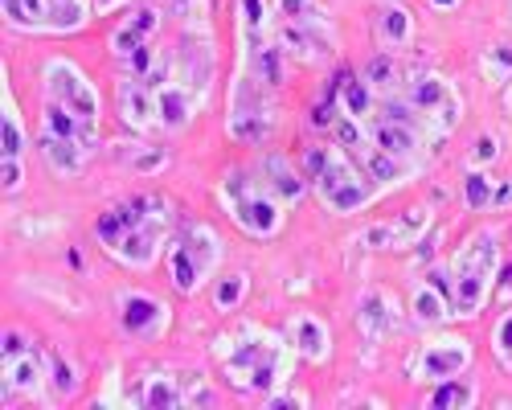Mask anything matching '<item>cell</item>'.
I'll return each mask as SVG.
<instances>
[{
    "label": "cell",
    "instance_id": "obj_1",
    "mask_svg": "<svg viewBox=\"0 0 512 410\" xmlns=\"http://www.w3.org/2000/svg\"><path fill=\"white\" fill-rule=\"evenodd\" d=\"M500 275V234L496 230H480L472 242H463V251L451 267V283H455V296H451V316L472 320L488 292H492V279Z\"/></svg>",
    "mask_w": 512,
    "mask_h": 410
},
{
    "label": "cell",
    "instance_id": "obj_2",
    "mask_svg": "<svg viewBox=\"0 0 512 410\" xmlns=\"http://www.w3.org/2000/svg\"><path fill=\"white\" fill-rule=\"evenodd\" d=\"M226 378L238 390H259L271 394L287 378V349L279 337H267L259 328H246L234 353L226 357Z\"/></svg>",
    "mask_w": 512,
    "mask_h": 410
},
{
    "label": "cell",
    "instance_id": "obj_3",
    "mask_svg": "<svg viewBox=\"0 0 512 410\" xmlns=\"http://www.w3.org/2000/svg\"><path fill=\"white\" fill-rule=\"evenodd\" d=\"M304 173H308V181H316V193L336 214H357L373 197L365 177L349 164V156H340L336 148H312L304 156Z\"/></svg>",
    "mask_w": 512,
    "mask_h": 410
},
{
    "label": "cell",
    "instance_id": "obj_4",
    "mask_svg": "<svg viewBox=\"0 0 512 410\" xmlns=\"http://www.w3.org/2000/svg\"><path fill=\"white\" fill-rule=\"evenodd\" d=\"M226 197H230V218H234L246 234L271 238V234L283 226V201H279L267 185H254L246 173H234V177H230Z\"/></svg>",
    "mask_w": 512,
    "mask_h": 410
},
{
    "label": "cell",
    "instance_id": "obj_5",
    "mask_svg": "<svg viewBox=\"0 0 512 410\" xmlns=\"http://www.w3.org/2000/svg\"><path fill=\"white\" fill-rule=\"evenodd\" d=\"M218 259H222V242H218V234H213L209 226H193L189 238L173 242V251H168V275H173L177 292L193 296L197 287L213 275Z\"/></svg>",
    "mask_w": 512,
    "mask_h": 410
},
{
    "label": "cell",
    "instance_id": "obj_6",
    "mask_svg": "<svg viewBox=\"0 0 512 410\" xmlns=\"http://www.w3.org/2000/svg\"><path fill=\"white\" fill-rule=\"evenodd\" d=\"M406 103L422 115L426 128L439 132V136H447V132L455 128V123H459V111H463L459 91L451 87L447 78H439V74L410 78V87H406Z\"/></svg>",
    "mask_w": 512,
    "mask_h": 410
},
{
    "label": "cell",
    "instance_id": "obj_7",
    "mask_svg": "<svg viewBox=\"0 0 512 410\" xmlns=\"http://www.w3.org/2000/svg\"><path fill=\"white\" fill-rule=\"evenodd\" d=\"M46 99L66 103L78 119H87L91 128H99V95H95V87L78 66L62 62V58L46 62Z\"/></svg>",
    "mask_w": 512,
    "mask_h": 410
},
{
    "label": "cell",
    "instance_id": "obj_8",
    "mask_svg": "<svg viewBox=\"0 0 512 410\" xmlns=\"http://www.w3.org/2000/svg\"><path fill=\"white\" fill-rule=\"evenodd\" d=\"M168 226H173V205H160V210L152 218H144L140 226L127 230L115 246H111V255L123 263V267H152L156 255H160V246H164V234Z\"/></svg>",
    "mask_w": 512,
    "mask_h": 410
},
{
    "label": "cell",
    "instance_id": "obj_9",
    "mask_svg": "<svg viewBox=\"0 0 512 410\" xmlns=\"http://www.w3.org/2000/svg\"><path fill=\"white\" fill-rule=\"evenodd\" d=\"M467 365H472V345L459 337H443L422 345V353L414 357V382H447L459 378Z\"/></svg>",
    "mask_w": 512,
    "mask_h": 410
},
{
    "label": "cell",
    "instance_id": "obj_10",
    "mask_svg": "<svg viewBox=\"0 0 512 410\" xmlns=\"http://www.w3.org/2000/svg\"><path fill=\"white\" fill-rule=\"evenodd\" d=\"M271 128H275V115L263 107V99H259V78H242L238 87H234V119H230V132L238 136V140H263V136H271Z\"/></svg>",
    "mask_w": 512,
    "mask_h": 410
},
{
    "label": "cell",
    "instance_id": "obj_11",
    "mask_svg": "<svg viewBox=\"0 0 512 410\" xmlns=\"http://www.w3.org/2000/svg\"><path fill=\"white\" fill-rule=\"evenodd\" d=\"M160 205H168L164 197H156V193H140V197H127L123 205H115V210H107V214H99V222H95V238L107 246V251H111V246L127 234V230H132V226H140L144 218H152L156 210H160Z\"/></svg>",
    "mask_w": 512,
    "mask_h": 410
},
{
    "label": "cell",
    "instance_id": "obj_12",
    "mask_svg": "<svg viewBox=\"0 0 512 410\" xmlns=\"http://www.w3.org/2000/svg\"><path fill=\"white\" fill-rule=\"evenodd\" d=\"M197 103H201V99H197L193 87H185L181 78H168L164 87L156 91V128H164V132H181V128H189Z\"/></svg>",
    "mask_w": 512,
    "mask_h": 410
},
{
    "label": "cell",
    "instance_id": "obj_13",
    "mask_svg": "<svg viewBox=\"0 0 512 410\" xmlns=\"http://www.w3.org/2000/svg\"><path fill=\"white\" fill-rule=\"evenodd\" d=\"M123 328L132 337H140V341H156L164 328H168V308L156 300V296H148V292H132V296H123Z\"/></svg>",
    "mask_w": 512,
    "mask_h": 410
},
{
    "label": "cell",
    "instance_id": "obj_14",
    "mask_svg": "<svg viewBox=\"0 0 512 410\" xmlns=\"http://www.w3.org/2000/svg\"><path fill=\"white\" fill-rule=\"evenodd\" d=\"M279 46L295 58H324L332 46V33L320 17L308 21H279Z\"/></svg>",
    "mask_w": 512,
    "mask_h": 410
},
{
    "label": "cell",
    "instance_id": "obj_15",
    "mask_svg": "<svg viewBox=\"0 0 512 410\" xmlns=\"http://www.w3.org/2000/svg\"><path fill=\"white\" fill-rule=\"evenodd\" d=\"M119 111L132 128H140V132L152 128L156 123V87H148V82L136 78V74H127L119 82Z\"/></svg>",
    "mask_w": 512,
    "mask_h": 410
},
{
    "label": "cell",
    "instance_id": "obj_16",
    "mask_svg": "<svg viewBox=\"0 0 512 410\" xmlns=\"http://www.w3.org/2000/svg\"><path fill=\"white\" fill-rule=\"evenodd\" d=\"M369 140H373L381 152H390V156H398V160H410V156L418 152V144H422V132L410 128V123H402V119L377 115V119L369 123Z\"/></svg>",
    "mask_w": 512,
    "mask_h": 410
},
{
    "label": "cell",
    "instance_id": "obj_17",
    "mask_svg": "<svg viewBox=\"0 0 512 410\" xmlns=\"http://www.w3.org/2000/svg\"><path fill=\"white\" fill-rule=\"evenodd\" d=\"M160 29V13L152 9V5H144V9H136L132 17H127L115 33H111V54L123 62L127 54H136L140 46H148L152 41V33Z\"/></svg>",
    "mask_w": 512,
    "mask_h": 410
},
{
    "label": "cell",
    "instance_id": "obj_18",
    "mask_svg": "<svg viewBox=\"0 0 512 410\" xmlns=\"http://www.w3.org/2000/svg\"><path fill=\"white\" fill-rule=\"evenodd\" d=\"M426 230V210H410L406 218L398 222H381L373 230H365V246H373V251H402V246H410L418 234Z\"/></svg>",
    "mask_w": 512,
    "mask_h": 410
},
{
    "label": "cell",
    "instance_id": "obj_19",
    "mask_svg": "<svg viewBox=\"0 0 512 410\" xmlns=\"http://www.w3.org/2000/svg\"><path fill=\"white\" fill-rule=\"evenodd\" d=\"M41 132L78 140V144H87L91 152H95V136H99V128H91L87 119H78V115H74L66 103H58V99H46V107H41Z\"/></svg>",
    "mask_w": 512,
    "mask_h": 410
},
{
    "label": "cell",
    "instance_id": "obj_20",
    "mask_svg": "<svg viewBox=\"0 0 512 410\" xmlns=\"http://www.w3.org/2000/svg\"><path fill=\"white\" fill-rule=\"evenodd\" d=\"M46 365H50V357H46V353H37V349H29V353L5 361V394H9V390L37 394L41 382H46Z\"/></svg>",
    "mask_w": 512,
    "mask_h": 410
},
{
    "label": "cell",
    "instance_id": "obj_21",
    "mask_svg": "<svg viewBox=\"0 0 512 410\" xmlns=\"http://www.w3.org/2000/svg\"><path fill=\"white\" fill-rule=\"evenodd\" d=\"M41 152H46V160L54 164V173H58V177H74V173H82V164H87V156H91L87 144L66 140V136H50V132H41Z\"/></svg>",
    "mask_w": 512,
    "mask_h": 410
},
{
    "label": "cell",
    "instance_id": "obj_22",
    "mask_svg": "<svg viewBox=\"0 0 512 410\" xmlns=\"http://www.w3.org/2000/svg\"><path fill=\"white\" fill-rule=\"evenodd\" d=\"M263 173H267V189L283 201V205H291V201H300L304 193H308V181H304V173H295L291 164L283 160V156H267L263 160Z\"/></svg>",
    "mask_w": 512,
    "mask_h": 410
},
{
    "label": "cell",
    "instance_id": "obj_23",
    "mask_svg": "<svg viewBox=\"0 0 512 410\" xmlns=\"http://www.w3.org/2000/svg\"><path fill=\"white\" fill-rule=\"evenodd\" d=\"M394 324H398V308H394V300H390L386 292H369V296L361 300V333H365L369 341L386 337Z\"/></svg>",
    "mask_w": 512,
    "mask_h": 410
},
{
    "label": "cell",
    "instance_id": "obj_24",
    "mask_svg": "<svg viewBox=\"0 0 512 410\" xmlns=\"http://www.w3.org/2000/svg\"><path fill=\"white\" fill-rule=\"evenodd\" d=\"M291 345L300 349L308 361H324L328 357V333L316 316H295L291 320Z\"/></svg>",
    "mask_w": 512,
    "mask_h": 410
},
{
    "label": "cell",
    "instance_id": "obj_25",
    "mask_svg": "<svg viewBox=\"0 0 512 410\" xmlns=\"http://www.w3.org/2000/svg\"><path fill=\"white\" fill-rule=\"evenodd\" d=\"M365 82L373 91H398V87H410L406 82V66H402V58H394V54H377V58H369V66H365Z\"/></svg>",
    "mask_w": 512,
    "mask_h": 410
},
{
    "label": "cell",
    "instance_id": "obj_26",
    "mask_svg": "<svg viewBox=\"0 0 512 410\" xmlns=\"http://www.w3.org/2000/svg\"><path fill=\"white\" fill-rule=\"evenodd\" d=\"M472 402H476V382L447 378V382H435V394L426 398L422 406L426 410H467Z\"/></svg>",
    "mask_w": 512,
    "mask_h": 410
},
{
    "label": "cell",
    "instance_id": "obj_27",
    "mask_svg": "<svg viewBox=\"0 0 512 410\" xmlns=\"http://www.w3.org/2000/svg\"><path fill=\"white\" fill-rule=\"evenodd\" d=\"M136 402L148 406V410H173V406H185L189 394H181V386L173 378H148L140 390H136Z\"/></svg>",
    "mask_w": 512,
    "mask_h": 410
},
{
    "label": "cell",
    "instance_id": "obj_28",
    "mask_svg": "<svg viewBox=\"0 0 512 410\" xmlns=\"http://www.w3.org/2000/svg\"><path fill=\"white\" fill-rule=\"evenodd\" d=\"M410 312H414V324H422V328H431V324L447 320V296L439 292V287H431V283H422V287H418V292L410 296Z\"/></svg>",
    "mask_w": 512,
    "mask_h": 410
},
{
    "label": "cell",
    "instance_id": "obj_29",
    "mask_svg": "<svg viewBox=\"0 0 512 410\" xmlns=\"http://www.w3.org/2000/svg\"><path fill=\"white\" fill-rule=\"evenodd\" d=\"M5 17L17 29H50V0H5Z\"/></svg>",
    "mask_w": 512,
    "mask_h": 410
},
{
    "label": "cell",
    "instance_id": "obj_30",
    "mask_svg": "<svg viewBox=\"0 0 512 410\" xmlns=\"http://www.w3.org/2000/svg\"><path fill=\"white\" fill-rule=\"evenodd\" d=\"M377 29H381V41H386L390 50L406 46V41L414 37V21H410V13H406V9H398V5H386V9H381Z\"/></svg>",
    "mask_w": 512,
    "mask_h": 410
},
{
    "label": "cell",
    "instance_id": "obj_31",
    "mask_svg": "<svg viewBox=\"0 0 512 410\" xmlns=\"http://www.w3.org/2000/svg\"><path fill=\"white\" fill-rule=\"evenodd\" d=\"M87 21V0H50V29L70 33Z\"/></svg>",
    "mask_w": 512,
    "mask_h": 410
},
{
    "label": "cell",
    "instance_id": "obj_32",
    "mask_svg": "<svg viewBox=\"0 0 512 410\" xmlns=\"http://www.w3.org/2000/svg\"><path fill=\"white\" fill-rule=\"evenodd\" d=\"M492 193H496V185H492L488 173H480V169L467 173V181H463V201H467V210H488V205H492Z\"/></svg>",
    "mask_w": 512,
    "mask_h": 410
},
{
    "label": "cell",
    "instance_id": "obj_33",
    "mask_svg": "<svg viewBox=\"0 0 512 410\" xmlns=\"http://www.w3.org/2000/svg\"><path fill=\"white\" fill-rule=\"evenodd\" d=\"M0 140H5V156H21L25 152V132H21V119H17V107L5 91V123H0Z\"/></svg>",
    "mask_w": 512,
    "mask_h": 410
},
{
    "label": "cell",
    "instance_id": "obj_34",
    "mask_svg": "<svg viewBox=\"0 0 512 410\" xmlns=\"http://www.w3.org/2000/svg\"><path fill=\"white\" fill-rule=\"evenodd\" d=\"M263 21H267V5L263 0H242V29H246V41H250V50L254 46H263Z\"/></svg>",
    "mask_w": 512,
    "mask_h": 410
},
{
    "label": "cell",
    "instance_id": "obj_35",
    "mask_svg": "<svg viewBox=\"0 0 512 410\" xmlns=\"http://www.w3.org/2000/svg\"><path fill=\"white\" fill-rule=\"evenodd\" d=\"M492 353H496V361L512 374V312H504L496 320V328H492Z\"/></svg>",
    "mask_w": 512,
    "mask_h": 410
},
{
    "label": "cell",
    "instance_id": "obj_36",
    "mask_svg": "<svg viewBox=\"0 0 512 410\" xmlns=\"http://www.w3.org/2000/svg\"><path fill=\"white\" fill-rule=\"evenodd\" d=\"M123 160H127V164H132V169H136V173H160V169H164V164H168V152H164V148H148V152L140 148V152H132V156H123Z\"/></svg>",
    "mask_w": 512,
    "mask_h": 410
},
{
    "label": "cell",
    "instance_id": "obj_37",
    "mask_svg": "<svg viewBox=\"0 0 512 410\" xmlns=\"http://www.w3.org/2000/svg\"><path fill=\"white\" fill-rule=\"evenodd\" d=\"M279 9V21H308V17H320L312 9V0H275Z\"/></svg>",
    "mask_w": 512,
    "mask_h": 410
},
{
    "label": "cell",
    "instance_id": "obj_38",
    "mask_svg": "<svg viewBox=\"0 0 512 410\" xmlns=\"http://www.w3.org/2000/svg\"><path fill=\"white\" fill-rule=\"evenodd\" d=\"M242 296H246V275H230L218 287V308H234Z\"/></svg>",
    "mask_w": 512,
    "mask_h": 410
},
{
    "label": "cell",
    "instance_id": "obj_39",
    "mask_svg": "<svg viewBox=\"0 0 512 410\" xmlns=\"http://www.w3.org/2000/svg\"><path fill=\"white\" fill-rule=\"evenodd\" d=\"M54 390H58V398H70L78 390V374L66 361H54Z\"/></svg>",
    "mask_w": 512,
    "mask_h": 410
},
{
    "label": "cell",
    "instance_id": "obj_40",
    "mask_svg": "<svg viewBox=\"0 0 512 410\" xmlns=\"http://www.w3.org/2000/svg\"><path fill=\"white\" fill-rule=\"evenodd\" d=\"M496 156H500L496 136H480V140H476V148H472V169H480V164H492Z\"/></svg>",
    "mask_w": 512,
    "mask_h": 410
},
{
    "label": "cell",
    "instance_id": "obj_41",
    "mask_svg": "<svg viewBox=\"0 0 512 410\" xmlns=\"http://www.w3.org/2000/svg\"><path fill=\"white\" fill-rule=\"evenodd\" d=\"M488 74H512V46H492L488 50Z\"/></svg>",
    "mask_w": 512,
    "mask_h": 410
},
{
    "label": "cell",
    "instance_id": "obj_42",
    "mask_svg": "<svg viewBox=\"0 0 512 410\" xmlns=\"http://www.w3.org/2000/svg\"><path fill=\"white\" fill-rule=\"evenodd\" d=\"M25 185V164L21 156H5V193H17Z\"/></svg>",
    "mask_w": 512,
    "mask_h": 410
},
{
    "label": "cell",
    "instance_id": "obj_43",
    "mask_svg": "<svg viewBox=\"0 0 512 410\" xmlns=\"http://www.w3.org/2000/svg\"><path fill=\"white\" fill-rule=\"evenodd\" d=\"M21 353H29V341H25V333H5V361H13V357H21Z\"/></svg>",
    "mask_w": 512,
    "mask_h": 410
},
{
    "label": "cell",
    "instance_id": "obj_44",
    "mask_svg": "<svg viewBox=\"0 0 512 410\" xmlns=\"http://www.w3.org/2000/svg\"><path fill=\"white\" fill-rule=\"evenodd\" d=\"M496 292H500V300H512V259H504V263H500V279H496Z\"/></svg>",
    "mask_w": 512,
    "mask_h": 410
},
{
    "label": "cell",
    "instance_id": "obj_45",
    "mask_svg": "<svg viewBox=\"0 0 512 410\" xmlns=\"http://www.w3.org/2000/svg\"><path fill=\"white\" fill-rule=\"evenodd\" d=\"M492 205H496V210H508V205H512V181H508V185H496Z\"/></svg>",
    "mask_w": 512,
    "mask_h": 410
},
{
    "label": "cell",
    "instance_id": "obj_46",
    "mask_svg": "<svg viewBox=\"0 0 512 410\" xmlns=\"http://www.w3.org/2000/svg\"><path fill=\"white\" fill-rule=\"evenodd\" d=\"M304 394H271V406H304Z\"/></svg>",
    "mask_w": 512,
    "mask_h": 410
},
{
    "label": "cell",
    "instance_id": "obj_47",
    "mask_svg": "<svg viewBox=\"0 0 512 410\" xmlns=\"http://www.w3.org/2000/svg\"><path fill=\"white\" fill-rule=\"evenodd\" d=\"M119 5H123V0H95V9H99V13H115Z\"/></svg>",
    "mask_w": 512,
    "mask_h": 410
},
{
    "label": "cell",
    "instance_id": "obj_48",
    "mask_svg": "<svg viewBox=\"0 0 512 410\" xmlns=\"http://www.w3.org/2000/svg\"><path fill=\"white\" fill-rule=\"evenodd\" d=\"M431 5H435V9H455L459 0H431Z\"/></svg>",
    "mask_w": 512,
    "mask_h": 410
},
{
    "label": "cell",
    "instance_id": "obj_49",
    "mask_svg": "<svg viewBox=\"0 0 512 410\" xmlns=\"http://www.w3.org/2000/svg\"><path fill=\"white\" fill-rule=\"evenodd\" d=\"M504 111L512 115V82H508V91H504Z\"/></svg>",
    "mask_w": 512,
    "mask_h": 410
}]
</instances>
